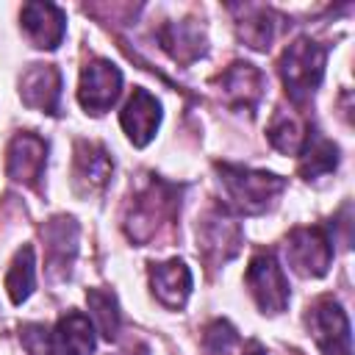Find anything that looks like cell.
Returning <instances> with one entry per match:
<instances>
[{"label": "cell", "mask_w": 355, "mask_h": 355, "mask_svg": "<svg viewBox=\"0 0 355 355\" xmlns=\"http://www.w3.org/2000/svg\"><path fill=\"white\" fill-rule=\"evenodd\" d=\"M178 189L164 183V180H150L130 202V214H128V236L139 244L155 239V233L161 230V225L172 222L175 211H178Z\"/></svg>", "instance_id": "cell-1"}, {"label": "cell", "mask_w": 355, "mask_h": 355, "mask_svg": "<svg viewBox=\"0 0 355 355\" xmlns=\"http://www.w3.org/2000/svg\"><path fill=\"white\" fill-rule=\"evenodd\" d=\"M324 58H327L324 47H319L311 39H297L286 47V53L280 58V75H283V86H286L288 97L297 105L305 103L316 92V86L324 75Z\"/></svg>", "instance_id": "cell-2"}, {"label": "cell", "mask_w": 355, "mask_h": 355, "mask_svg": "<svg viewBox=\"0 0 355 355\" xmlns=\"http://www.w3.org/2000/svg\"><path fill=\"white\" fill-rule=\"evenodd\" d=\"M219 175L230 202L244 214H263L286 186L277 175L255 172L244 166H227V164L219 166Z\"/></svg>", "instance_id": "cell-3"}, {"label": "cell", "mask_w": 355, "mask_h": 355, "mask_svg": "<svg viewBox=\"0 0 355 355\" xmlns=\"http://www.w3.org/2000/svg\"><path fill=\"white\" fill-rule=\"evenodd\" d=\"M247 286L263 313H280L288 302V280L272 252H258L247 266Z\"/></svg>", "instance_id": "cell-4"}, {"label": "cell", "mask_w": 355, "mask_h": 355, "mask_svg": "<svg viewBox=\"0 0 355 355\" xmlns=\"http://www.w3.org/2000/svg\"><path fill=\"white\" fill-rule=\"evenodd\" d=\"M308 327L324 355H349V319L333 297H319L308 308Z\"/></svg>", "instance_id": "cell-5"}, {"label": "cell", "mask_w": 355, "mask_h": 355, "mask_svg": "<svg viewBox=\"0 0 355 355\" xmlns=\"http://www.w3.org/2000/svg\"><path fill=\"white\" fill-rule=\"evenodd\" d=\"M286 255L294 272L305 277H322L333 261V244L322 227H297L288 236Z\"/></svg>", "instance_id": "cell-6"}, {"label": "cell", "mask_w": 355, "mask_h": 355, "mask_svg": "<svg viewBox=\"0 0 355 355\" xmlns=\"http://www.w3.org/2000/svg\"><path fill=\"white\" fill-rule=\"evenodd\" d=\"M122 89V75L114 64L97 58L89 61L80 72V89H78V100L86 111L92 114H103L114 105V100L119 97Z\"/></svg>", "instance_id": "cell-7"}, {"label": "cell", "mask_w": 355, "mask_h": 355, "mask_svg": "<svg viewBox=\"0 0 355 355\" xmlns=\"http://www.w3.org/2000/svg\"><path fill=\"white\" fill-rule=\"evenodd\" d=\"M239 225L225 214V208H211L202 222H200V244H202V255L214 263H225L227 258L236 255L239 250Z\"/></svg>", "instance_id": "cell-8"}, {"label": "cell", "mask_w": 355, "mask_h": 355, "mask_svg": "<svg viewBox=\"0 0 355 355\" xmlns=\"http://www.w3.org/2000/svg\"><path fill=\"white\" fill-rule=\"evenodd\" d=\"M44 161H47V144L33 133H19L8 144L6 169H8V178L17 183L36 186V180L42 178Z\"/></svg>", "instance_id": "cell-9"}, {"label": "cell", "mask_w": 355, "mask_h": 355, "mask_svg": "<svg viewBox=\"0 0 355 355\" xmlns=\"http://www.w3.org/2000/svg\"><path fill=\"white\" fill-rule=\"evenodd\" d=\"M22 28L28 33V39L33 42V47H44V50H53L61 44L64 39V11L58 6H50V3H28L22 6Z\"/></svg>", "instance_id": "cell-10"}, {"label": "cell", "mask_w": 355, "mask_h": 355, "mask_svg": "<svg viewBox=\"0 0 355 355\" xmlns=\"http://www.w3.org/2000/svg\"><path fill=\"white\" fill-rule=\"evenodd\" d=\"M119 119H122V128L130 136V141L136 147H144L153 139V133H155V128L161 122V105L147 89H136L130 94L128 105L122 108Z\"/></svg>", "instance_id": "cell-11"}, {"label": "cell", "mask_w": 355, "mask_h": 355, "mask_svg": "<svg viewBox=\"0 0 355 355\" xmlns=\"http://www.w3.org/2000/svg\"><path fill=\"white\" fill-rule=\"evenodd\" d=\"M19 94L25 100V105L39 108L44 114H55L58 97H61L58 69L50 67V64H33L31 69H25V75L19 80Z\"/></svg>", "instance_id": "cell-12"}, {"label": "cell", "mask_w": 355, "mask_h": 355, "mask_svg": "<svg viewBox=\"0 0 355 355\" xmlns=\"http://www.w3.org/2000/svg\"><path fill=\"white\" fill-rule=\"evenodd\" d=\"M44 244H47V266L53 275H64L72 266L75 250H78V225L75 219L55 216L44 227Z\"/></svg>", "instance_id": "cell-13"}, {"label": "cell", "mask_w": 355, "mask_h": 355, "mask_svg": "<svg viewBox=\"0 0 355 355\" xmlns=\"http://www.w3.org/2000/svg\"><path fill=\"white\" fill-rule=\"evenodd\" d=\"M150 283L155 297L169 305V308H180L191 291V272L183 261H166V263H155L150 269Z\"/></svg>", "instance_id": "cell-14"}, {"label": "cell", "mask_w": 355, "mask_h": 355, "mask_svg": "<svg viewBox=\"0 0 355 355\" xmlns=\"http://www.w3.org/2000/svg\"><path fill=\"white\" fill-rule=\"evenodd\" d=\"M111 158L108 153L94 141H78L75 147V183L83 191H97L111 178Z\"/></svg>", "instance_id": "cell-15"}, {"label": "cell", "mask_w": 355, "mask_h": 355, "mask_svg": "<svg viewBox=\"0 0 355 355\" xmlns=\"http://www.w3.org/2000/svg\"><path fill=\"white\" fill-rule=\"evenodd\" d=\"M50 336H53V355H92L94 349V330L89 319L78 311H69Z\"/></svg>", "instance_id": "cell-16"}, {"label": "cell", "mask_w": 355, "mask_h": 355, "mask_svg": "<svg viewBox=\"0 0 355 355\" xmlns=\"http://www.w3.org/2000/svg\"><path fill=\"white\" fill-rule=\"evenodd\" d=\"M222 89L230 100H236L239 105H247L252 108L255 100L261 97V89H263V75L252 67V64H233L225 75H222Z\"/></svg>", "instance_id": "cell-17"}, {"label": "cell", "mask_w": 355, "mask_h": 355, "mask_svg": "<svg viewBox=\"0 0 355 355\" xmlns=\"http://www.w3.org/2000/svg\"><path fill=\"white\" fill-rule=\"evenodd\" d=\"M158 39H161L164 50L175 61H180V64H189L191 58H197L202 53V36L189 22H169V25H164Z\"/></svg>", "instance_id": "cell-18"}, {"label": "cell", "mask_w": 355, "mask_h": 355, "mask_svg": "<svg viewBox=\"0 0 355 355\" xmlns=\"http://www.w3.org/2000/svg\"><path fill=\"white\" fill-rule=\"evenodd\" d=\"M269 141L280 150V153H302V147L311 139V128L302 116L297 114H277L269 125Z\"/></svg>", "instance_id": "cell-19"}, {"label": "cell", "mask_w": 355, "mask_h": 355, "mask_svg": "<svg viewBox=\"0 0 355 355\" xmlns=\"http://www.w3.org/2000/svg\"><path fill=\"white\" fill-rule=\"evenodd\" d=\"M33 286H36L33 250H31V247H22V250L14 255L11 269H8V275H6V288H8L11 302H17V305H19L22 300H28V297H31V291H33Z\"/></svg>", "instance_id": "cell-20"}, {"label": "cell", "mask_w": 355, "mask_h": 355, "mask_svg": "<svg viewBox=\"0 0 355 355\" xmlns=\"http://www.w3.org/2000/svg\"><path fill=\"white\" fill-rule=\"evenodd\" d=\"M338 164V147L322 136H311L308 144L302 147V164H300V172L311 180V178H319V175H327L333 172Z\"/></svg>", "instance_id": "cell-21"}, {"label": "cell", "mask_w": 355, "mask_h": 355, "mask_svg": "<svg viewBox=\"0 0 355 355\" xmlns=\"http://www.w3.org/2000/svg\"><path fill=\"white\" fill-rule=\"evenodd\" d=\"M86 300H89V313H92L97 330L105 338H114L116 330H119V308H116L114 294L111 291H103V288H89Z\"/></svg>", "instance_id": "cell-22"}, {"label": "cell", "mask_w": 355, "mask_h": 355, "mask_svg": "<svg viewBox=\"0 0 355 355\" xmlns=\"http://www.w3.org/2000/svg\"><path fill=\"white\" fill-rule=\"evenodd\" d=\"M239 36L252 47V50H266L272 36H275V22L266 8H250L244 19L239 22Z\"/></svg>", "instance_id": "cell-23"}, {"label": "cell", "mask_w": 355, "mask_h": 355, "mask_svg": "<svg viewBox=\"0 0 355 355\" xmlns=\"http://www.w3.org/2000/svg\"><path fill=\"white\" fill-rule=\"evenodd\" d=\"M236 341H239V336H236V330H233L227 322H214V324L205 330V349H208V352H225V349H230Z\"/></svg>", "instance_id": "cell-24"}, {"label": "cell", "mask_w": 355, "mask_h": 355, "mask_svg": "<svg viewBox=\"0 0 355 355\" xmlns=\"http://www.w3.org/2000/svg\"><path fill=\"white\" fill-rule=\"evenodd\" d=\"M244 355H266V352H263V349H261L258 344H250V349H247Z\"/></svg>", "instance_id": "cell-25"}]
</instances>
